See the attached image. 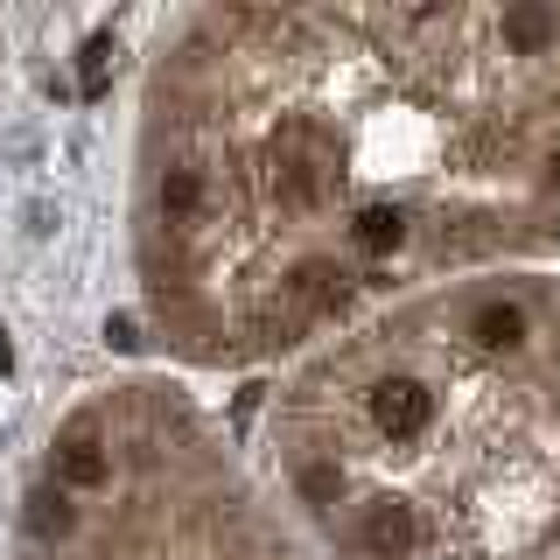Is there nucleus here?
Segmentation results:
<instances>
[{"instance_id":"nucleus-3","label":"nucleus","mask_w":560,"mask_h":560,"mask_svg":"<svg viewBox=\"0 0 560 560\" xmlns=\"http://www.w3.org/2000/svg\"><path fill=\"white\" fill-rule=\"evenodd\" d=\"M8 560H315L253 455L175 372H113L28 448Z\"/></svg>"},{"instance_id":"nucleus-1","label":"nucleus","mask_w":560,"mask_h":560,"mask_svg":"<svg viewBox=\"0 0 560 560\" xmlns=\"http://www.w3.org/2000/svg\"><path fill=\"white\" fill-rule=\"evenodd\" d=\"M560 259V8H197L133 98L127 273L183 372Z\"/></svg>"},{"instance_id":"nucleus-2","label":"nucleus","mask_w":560,"mask_h":560,"mask_svg":"<svg viewBox=\"0 0 560 560\" xmlns=\"http://www.w3.org/2000/svg\"><path fill=\"white\" fill-rule=\"evenodd\" d=\"M315 560H560V273H477L280 364L245 448Z\"/></svg>"}]
</instances>
